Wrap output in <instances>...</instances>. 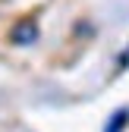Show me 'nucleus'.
<instances>
[{
  "label": "nucleus",
  "instance_id": "obj_1",
  "mask_svg": "<svg viewBox=\"0 0 129 132\" xmlns=\"http://www.w3.org/2000/svg\"><path fill=\"white\" fill-rule=\"evenodd\" d=\"M13 38L19 41V44H28V41H35V38H38V28H35V22H22V25H16Z\"/></svg>",
  "mask_w": 129,
  "mask_h": 132
},
{
  "label": "nucleus",
  "instance_id": "obj_2",
  "mask_svg": "<svg viewBox=\"0 0 129 132\" xmlns=\"http://www.w3.org/2000/svg\"><path fill=\"white\" fill-rule=\"evenodd\" d=\"M126 123H129V110L123 107V110H117L114 117L107 120V126H104V132H123V129H126Z\"/></svg>",
  "mask_w": 129,
  "mask_h": 132
}]
</instances>
